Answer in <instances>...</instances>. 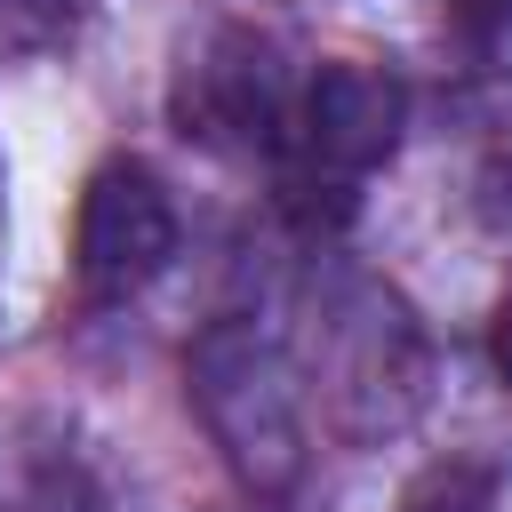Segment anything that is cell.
I'll list each match as a JSON object with an SVG mask.
<instances>
[{
    "label": "cell",
    "mask_w": 512,
    "mask_h": 512,
    "mask_svg": "<svg viewBox=\"0 0 512 512\" xmlns=\"http://www.w3.org/2000/svg\"><path fill=\"white\" fill-rule=\"evenodd\" d=\"M296 152H304V184L312 176H368L376 160H392L400 128H408V88L376 64H320L296 96Z\"/></svg>",
    "instance_id": "obj_4"
},
{
    "label": "cell",
    "mask_w": 512,
    "mask_h": 512,
    "mask_svg": "<svg viewBox=\"0 0 512 512\" xmlns=\"http://www.w3.org/2000/svg\"><path fill=\"white\" fill-rule=\"evenodd\" d=\"M176 256V208L168 184L144 160H104L80 192V232H72V264L88 296H136L160 264Z\"/></svg>",
    "instance_id": "obj_2"
},
{
    "label": "cell",
    "mask_w": 512,
    "mask_h": 512,
    "mask_svg": "<svg viewBox=\"0 0 512 512\" xmlns=\"http://www.w3.org/2000/svg\"><path fill=\"white\" fill-rule=\"evenodd\" d=\"M504 464H480V456H456V464H432L400 512H504Z\"/></svg>",
    "instance_id": "obj_5"
},
{
    "label": "cell",
    "mask_w": 512,
    "mask_h": 512,
    "mask_svg": "<svg viewBox=\"0 0 512 512\" xmlns=\"http://www.w3.org/2000/svg\"><path fill=\"white\" fill-rule=\"evenodd\" d=\"M488 360H496V376L512 384V304H504V312L488 320Z\"/></svg>",
    "instance_id": "obj_7"
},
{
    "label": "cell",
    "mask_w": 512,
    "mask_h": 512,
    "mask_svg": "<svg viewBox=\"0 0 512 512\" xmlns=\"http://www.w3.org/2000/svg\"><path fill=\"white\" fill-rule=\"evenodd\" d=\"M184 376H192V408L216 432L224 464L256 496H280L304 472V400H296L288 352L264 328H248V320H216L192 344Z\"/></svg>",
    "instance_id": "obj_1"
},
{
    "label": "cell",
    "mask_w": 512,
    "mask_h": 512,
    "mask_svg": "<svg viewBox=\"0 0 512 512\" xmlns=\"http://www.w3.org/2000/svg\"><path fill=\"white\" fill-rule=\"evenodd\" d=\"M176 120L184 136L200 144H224V152H272L296 120L288 88H280V64L264 40L248 32H216L200 56H184V80H176Z\"/></svg>",
    "instance_id": "obj_3"
},
{
    "label": "cell",
    "mask_w": 512,
    "mask_h": 512,
    "mask_svg": "<svg viewBox=\"0 0 512 512\" xmlns=\"http://www.w3.org/2000/svg\"><path fill=\"white\" fill-rule=\"evenodd\" d=\"M448 16H456L472 40H488V32H504V24H512V0H448Z\"/></svg>",
    "instance_id": "obj_6"
}]
</instances>
